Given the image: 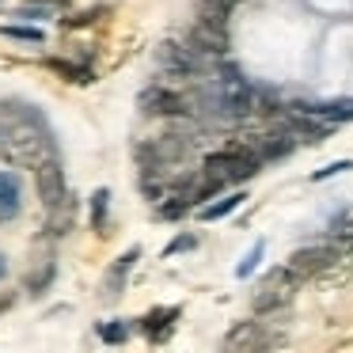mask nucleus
Listing matches in <instances>:
<instances>
[{"instance_id":"f257e3e1","label":"nucleus","mask_w":353,"mask_h":353,"mask_svg":"<svg viewBox=\"0 0 353 353\" xmlns=\"http://www.w3.org/2000/svg\"><path fill=\"white\" fill-rule=\"evenodd\" d=\"M0 148H4V156L12 163H23L31 171L57 156L54 133H50L46 118L39 114V107H16L8 125L0 130Z\"/></svg>"},{"instance_id":"f03ea898","label":"nucleus","mask_w":353,"mask_h":353,"mask_svg":"<svg viewBox=\"0 0 353 353\" xmlns=\"http://www.w3.org/2000/svg\"><path fill=\"white\" fill-rule=\"evenodd\" d=\"M201 103H205L209 114L224 118V122H236V118H247L254 110V92L236 65H224V69L205 84Z\"/></svg>"},{"instance_id":"7ed1b4c3","label":"nucleus","mask_w":353,"mask_h":353,"mask_svg":"<svg viewBox=\"0 0 353 353\" xmlns=\"http://www.w3.org/2000/svg\"><path fill=\"white\" fill-rule=\"evenodd\" d=\"M259 156L251 152V148H228V152H213L205 160V168H201V179H205L209 186L216 190H224V186L232 183H243V179H251L254 171H259Z\"/></svg>"},{"instance_id":"20e7f679","label":"nucleus","mask_w":353,"mask_h":353,"mask_svg":"<svg viewBox=\"0 0 353 353\" xmlns=\"http://www.w3.org/2000/svg\"><path fill=\"white\" fill-rule=\"evenodd\" d=\"M296 285H300V281L292 277V270H289V266H277V270H270V274L259 281V289H254V296H251L254 312H259V315H266V312H281V307L292 300V292H296Z\"/></svg>"},{"instance_id":"39448f33","label":"nucleus","mask_w":353,"mask_h":353,"mask_svg":"<svg viewBox=\"0 0 353 353\" xmlns=\"http://www.w3.org/2000/svg\"><path fill=\"white\" fill-rule=\"evenodd\" d=\"M342 254H345L342 243H315V247H300V251L292 254L285 266L292 270V277H296V281H307V277L327 274L334 262H342Z\"/></svg>"},{"instance_id":"423d86ee","label":"nucleus","mask_w":353,"mask_h":353,"mask_svg":"<svg viewBox=\"0 0 353 353\" xmlns=\"http://www.w3.org/2000/svg\"><path fill=\"white\" fill-rule=\"evenodd\" d=\"M277 334L274 330H266V323H236V327L228 330V338H224V350L228 353H259L266 350V345H274Z\"/></svg>"},{"instance_id":"0eeeda50","label":"nucleus","mask_w":353,"mask_h":353,"mask_svg":"<svg viewBox=\"0 0 353 353\" xmlns=\"http://www.w3.org/2000/svg\"><path fill=\"white\" fill-rule=\"evenodd\" d=\"M34 186H39V198L46 209L61 205V201L69 198V190H65V171H61V160H57V156L34 168Z\"/></svg>"},{"instance_id":"6e6552de","label":"nucleus","mask_w":353,"mask_h":353,"mask_svg":"<svg viewBox=\"0 0 353 353\" xmlns=\"http://www.w3.org/2000/svg\"><path fill=\"white\" fill-rule=\"evenodd\" d=\"M141 110H145V114H190V99L171 92V88L156 84L141 95Z\"/></svg>"},{"instance_id":"1a4fd4ad","label":"nucleus","mask_w":353,"mask_h":353,"mask_svg":"<svg viewBox=\"0 0 353 353\" xmlns=\"http://www.w3.org/2000/svg\"><path fill=\"white\" fill-rule=\"evenodd\" d=\"M141 259V251L137 247H130L125 254H118L114 262H110V270H107V277H103V300H114L118 292L125 289V281H130V270H133V262Z\"/></svg>"},{"instance_id":"9d476101","label":"nucleus","mask_w":353,"mask_h":353,"mask_svg":"<svg viewBox=\"0 0 353 353\" xmlns=\"http://www.w3.org/2000/svg\"><path fill=\"white\" fill-rule=\"evenodd\" d=\"M179 319V307H156V312H148L145 319H141V330H145L152 342H160V338L171 334V323Z\"/></svg>"},{"instance_id":"9b49d317","label":"nucleus","mask_w":353,"mask_h":353,"mask_svg":"<svg viewBox=\"0 0 353 353\" xmlns=\"http://www.w3.org/2000/svg\"><path fill=\"white\" fill-rule=\"evenodd\" d=\"M19 213V183L16 175L0 171V221H12Z\"/></svg>"},{"instance_id":"f8f14e48","label":"nucleus","mask_w":353,"mask_h":353,"mask_svg":"<svg viewBox=\"0 0 353 353\" xmlns=\"http://www.w3.org/2000/svg\"><path fill=\"white\" fill-rule=\"evenodd\" d=\"M239 201H243V194H224V198H216V201H213V205H201V209H198V216H201V221H221V216L236 213Z\"/></svg>"},{"instance_id":"ddd939ff","label":"nucleus","mask_w":353,"mask_h":353,"mask_svg":"<svg viewBox=\"0 0 353 353\" xmlns=\"http://www.w3.org/2000/svg\"><path fill=\"white\" fill-rule=\"evenodd\" d=\"M307 114L323 118V122H350L353 118V99H338V103H327V107H312Z\"/></svg>"},{"instance_id":"4468645a","label":"nucleus","mask_w":353,"mask_h":353,"mask_svg":"<svg viewBox=\"0 0 353 353\" xmlns=\"http://www.w3.org/2000/svg\"><path fill=\"white\" fill-rule=\"evenodd\" d=\"M107 205H110V190H95L92 198V224L99 236H107Z\"/></svg>"},{"instance_id":"2eb2a0df","label":"nucleus","mask_w":353,"mask_h":353,"mask_svg":"<svg viewBox=\"0 0 353 353\" xmlns=\"http://www.w3.org/2000/svg\"><path fill=\"white\" fill-rule=\"evenodd\" d=\"M50 277H54V259L46 254V259L39 262V274H27V289H31V292H42V289L50 285Z\"/></svg>"},{"instance_id":"dca6fc26","label":"nucleus","mask_w":353,"mask_h":353,"mask_svg":"<svg viewBox=\"0 0 353 353\" xmlns=\"http://www.w3.org/2000/svg\"><path fill=\"white\" fill-rule=\"evenodd\" d=\"M99 338H103V342H110V345H114V342H125V338H130V327H125V323H103V327H99Z\"/></svg>"},{"instance_id":"f3484780","label":"nucleus","mask_w":353,"mask_h":353,"mask_svg":"<svg viewBox=\"0 0 353 353\" xmlns=\"http://www.w3.org/2000/svg\"><path fill=\"white\" fill-rule=\"evenodd\" d=\"M262 251H266V243H254L251 251H247V259H243V262H239V266H236V277H251V270H254V266H259V262H262Z\"/></svg>"},{"instance_id":"a211bd4d","label":"nucleus","mask_w":353,"mask_h":353,"mask_svg":"<svg viewBox=\"0 0 353 353\" xmlns=\"http://www.w3.org/2000/svg\"><path fill=\"white\" fill-rule=\"evenodd\" d=\"M4 34L19 42H42V31H34V27H4Z\"/></svg>"},{"instance_id":"6ab92c4d","label":"nucleus","mask_w":353,"mask_h":353,"mask_svg":"<svg viewBox=\"0 0 353 353\" xmlns=\"http://www.w3.org/2000/svg\"><path fill=\"white\" fill-rule=\"evenodd\" d=\"M350 168H353V160H342V163H330V168L315 171V179H330V175H338V171H350Z\"/></svg>"},{"instance_id":"aec40b11","label":"nucleus","mask_w":353,"mask_h":353,"mask_svg":"<svg viewBox=\"0 0 353 353\" xmlns=\"http://www.w3.org/2000/svg\"><path fill=\"white\" fill-rule=\"evenodd\" d=\"M194 247V236H179V239H171L168 243V254H175V251H190Z\"/></svg>"},{"instance_id":"412c9836","label":"nucleus","mask_w":353,"mask_h":353,"mask_svg":"<svg viewBox=\"0 0 353 353\" xmlns=\"http://www.w3.org/2000/svg\"><path fill=\"white\" fill-rule=\"evenodd\" d=\"M0 277H4V259H0Z\"/></svg>"}]
</instances>
